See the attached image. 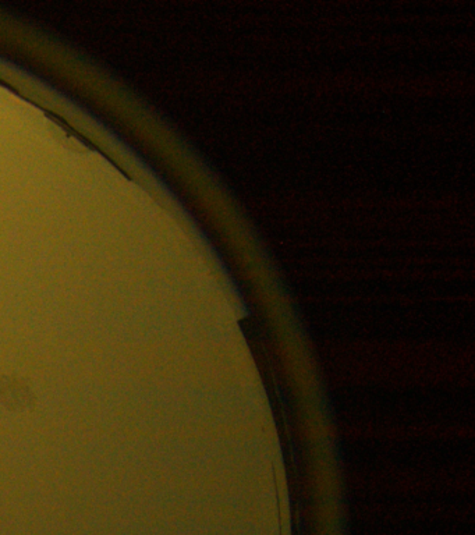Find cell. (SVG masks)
Returning <instances> with one entry per match:
<instances>
[{"instance_id":"1","label":"cell","mask_w":475,"mask_h":535,"mask_svg":"<svg viewBox=\"0 0 475 535\" xmlns=\"http://www.w3.org/2000/svg\"><path fill=\"white\" fill-rule=\"evenodd\" d=\"M0 403L11 411L27 413L35 409L37 395L28 382L14 375H1Z\"/></svg>"}]
</instances>
